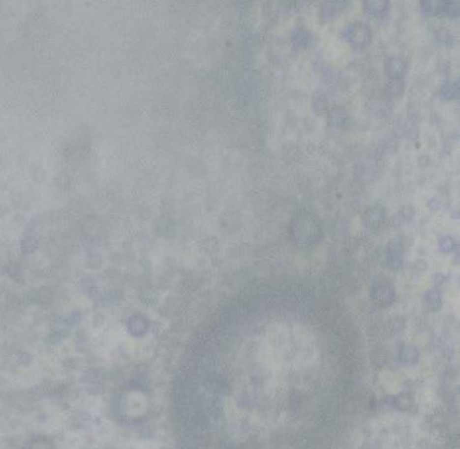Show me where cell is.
Segmentation results:
<instances>
[{
	"mask_svg": "<svg viewBox=\"0 0 460 449\" xmlns=\"http://www.w3.org/2000/svg\"><path fill=\"white\" fill-rule=\"evenodd\" d=\"M394 290L390 285H378L374 287L372 292V298L378 305L381 306H387L394 301Z\"/></svg>",
	"mask_w": 460,
	"mask_h": 449,
	"instance_id": "1",
	"label": "cell"
},
{
	"mask_svg": "<svg viewBox=\"0 0 460 449\" xmlns=\"http://www.w3.org/2000/svg\"><path fill=\"white\" fill-rule=\"evenodd\" d=\"M365 220H366L367 227H370V228H376V227H379V224L382 223V220H383V210L379 208L370 209V210L366 213V216H365Z\"/></svg>",
	"mask_w": 460,
	"mask_h": 449,
	"instance_id": "2",
	"label": "cell"
},
{
	"mask_svg": "<svg viewBox=\"0 0 460 449\" xmlns=\"http://www.w3.org/2000/svg\"><path fill=\"white\" fill-rule=\"evenodd\" d=\"M427 302L429 306H432L433 309L439 308L440 306V294L437 290H432L427 294Z\"/></svg>",
	"mask_w": 460,
	"mask_h": 449,
	"instance_id": "3",
	"label": "cell"
},
{
	"mask_svg": "<svg viewBox=\"0 0 460 449\" xmlns=\"http://www.w3.org/2000/svg\"><path fill=\"white\" fill-rule=\"evenodd\" d=\"M440 244H441V248L444 251H451L452 250V247H454V241L450 238H444L443 240L440 241Z\"/></svg>",
	"mask_w": 460,
	"mask_h": 449,
	"instance_id": "4",
	"label": "cell"
}]
</instances>
